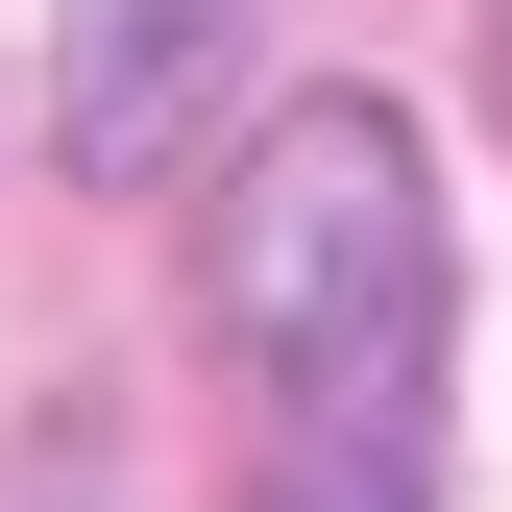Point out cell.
Here are the masks:
<instances>
[{
	"mask_svg": "<svg viewBox=\"0 0 512 512\" xmlns=\"http://www.w3.org/2000/svg\"><path fill=\"white\" fill-rule=\"evenodd\" d=\"M220 342L269 391H317L342 439H415V391H439V171H415L391 98L269 122V171L220 196Z\"/></svg>",
	"mask_w": 512,
	"mask_h": 512,
	"instance_id": "6da1fadb",
	"label": "cell"
},
{
	"mask_svg": "<svg viewBox=\"0 0 512 512\" xmlns=\"http://www.w3.org/2000/svg\"><path fill=\"white\" fill-rule=\"evenodd\" d=\"M220 98H269V0H74V49H49V122H74V171H171Z\"/></svg>",
	"mask_w": 512,
	"mask_h": 512,
	"instance_id": "7a4b0ae2",
	"label": "cell"
},
{
	"mask_svg": "<svg viewBox=\"0 0 512 512\" xmlns=\"http://www.w3.org/2000/svg\"><path fill=\"white\" fill-rule=\"evenodd\" d=\"M488 98H512V0H488Z\"/></svg>",
	"mask_w": 512,
	"mask_h": 512,
	"instance_id": "3957f363",
	"label": "cell"
}]
</instances>
